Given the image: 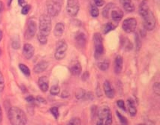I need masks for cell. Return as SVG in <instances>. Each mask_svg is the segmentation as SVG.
I'll list each match as a JSON object with an SVG mask.
<instances>
[{"label": "cell", "mask_w": 160, "mask_h": 125, "mask_svg": "<svg viewBox=\"0 0 160 125\" xmlns=\"http://www.w3.org/2000/svg\"><path fill=\"white\" fill-rule=\"evenodd\" d=\"M8 118L11 125H24L27 123V116L25 113L17 107H12L10 109Z\"/></svg>", "instance_id": "cell-1"}, {"label": "cell", "mask_w": 160, "mask_h": 125, "mask_svg": "<svg viewBox=\"0 0 160 125\" xmlns=\"http://www.w3.org/2000/svg\"><path fill=\"white\" fill-rule=\"evenodd\" d=\"M39 22V33L48 36L52 30V21L50 16L46 14H42L40 17Z\"/></svg>", "instance_id": "cell-2"}, {"label": "cell", "mask_w": 160, "mask_h": 125, "mask_svg": "<svg viewBox=\"0 0 160 125\" xmlns=\"http://www.w3.org/2000/svg\"><path fill=\"white\" fill-rule=\"evenodd\" d=\"M63 3V0H48L47 3L48 15L50 17L57 16L61 11Z\"/></svg>", "instance_id": "cell-3"}, {"label": "cell", "mask_w": 160, "mask_h": 125, "mask_svg": "<svg viewBox=\"0 0 160 125\" xmlns=\"http://www.w3.org/2000/svg\"><path fill=\"white\" fill-rule=\"evenodd\" d=\"M93 43L94 46V58L99 59L104 53V47L103 40L102 35L99 33H95L93 35Z\"/></svg>", "instance_id": "cell-4"}, {"label": "cell", "mask_w": 160, "mask_h": 125, "mask_svg": "<svg viewBox=\"0 0 160 125\" xmlns=\"http://www.w3.org/2000/svg\"><path fill=\"white\" fill-rule=\"evenodd\" d=\"M68 49V45L65 40H61L57 43L54 57L57 60L60 61L64 58Z\"/></svg>", "instance_id": "cell-5"}, {"label": "cell", "mask_w": 160, "mask_h": 125, "mask_svg": "<svg viewBox=\"0 0 160 125\" xmlns=\"http://www.w3.org/2000/svg\"><path fill=\"white\" fill-rule=\"evenodd\" d=\"M80 7L79 0H67L66 11L70 17H76L79 13Z\"/></svg>", "instance_id": "cell-6"}, {"label": "cell", "mask_w": 160, "mask_h": 125, "mask_svg": "<svg viewBox=\"0 0 160 125\" xmlns=\"http://www.w3.org/2000/svg\"><path fill=\"white\" fill-rule=\"evenodd\" d=\"M143 18V26L145 29L148 31H152L156 25V19L152 11H150L149 13Z\"/></svg>", "instance_id": "cell-7"}, {"label": "cell", "mask_w": 160, "mask_h": 125, "mask_svg": "<svg viewBox=\"0 0 160 125\" xmlns=\"http://www.w3.org/2000/svg\"><path fill=\"white\" fill-rule=\"evenodd\" d=\"M137 26V21L135 18H129L123 20L122 24L123 30L127 34L135 31Z\"/></svg>", "instance_id": "cell-8"}, {"label": "cell", "mask_w": 160, "mask_h": 125, "mask_svg": "<svg viewBox=\"0 0 160 125\" xmlns=\"http://www.w3.org/2000/svg\"><path fill=\"white\" fill-rule=\"evenodd\" d=\"M110 114H111V110L109 106L105 105L101 106L99 109L97 113L99 118V120L98 121L97 125H103L104 120H105L106 118Z\"/></svg>", "instance_id": "cell-9"}, {"label": "cell", "mask_w": 160, "mask_h": 125, "mask_svg": "<svg viewBox=\"0 0 160 125\" xmlns=\"http://www.w3.org/2000/svg\"><path fill=\"white\" fill-rule=\"evenodd\" d=\"M37 25L33 20H30L27 24V28L25 34V37L27 40L32 39L37 32Z\"/></svg>", "instance_id": "cell-10"}, {"label": "cell", "mask_w": 160, "mask_h": 125, "mask_svg": "<svg viewBox=\"0 0 160 125\" xmlns=\"http://www.w3.org/2000/svg\"><path fill=\"white\" fill-rule=\"evenodd\" d=\"M70 71L72 75L79 76L82 70L81 65L78 61H72L69 66Z\"/></svg>", "instance_id": "cell-11"}, {"label": "cell", "mask_w": 160, "mask_h": 125, "mask_svg": "<svg viewBox=\"0 0 160 125\" xmlns=\"http://www.w3.org/2000/svg\"><path fill=\"white\" fill-rule=\"evenodd\" d=\"M76 43L77 46L80 48H84L87 45V37L86 34L82 32H77L76 35L75 37Z\"/></svg>", "instance_id": "cell-12"}, {"label": "cell", "mask_w": 160, "mask_h": 125, "mask_svg": "<svg viewBox=\"0 0 160 125\" xmlns=\"http://www.w3.org/2000/svg\"><path fill=\"white\" fill-rule=\"evenodd\" d=\"M103 89L105 94L107 98L112 99L115 97V91L111 83L109 82L106 80L103 83Z\"/></svg>", "instance_id": "cell-13"}, {"label": "cell", "mask_w": 160, "mask_h": 125, "mask_svg": "<svg viewBox=\"0 0 160 125\" xmlns=\"http://www.w3.org/2000/svg\"><path fill=\"white\" fill-rule=\"evenodd\" d=\"M34 54V48L31 44H24L23 50V54L26 59H29L33 57Z\"/></svg>", "instance_id": "cell-14"}, {"label": "cell", "mask_w": 160, "mask_h": 125, "mask_svg": "<svg viewBox=\"0 0 160 125\" xmlns=\"http://www.w3.org/2000/svg\"><path fill=\"white\" fill-rule=\"evenodd\" d=\"M150 10L149 4L148 0H143L142 1L140 2L139 4V15L144 18L145 16L149 13Z\"/></svg>", "instance_id": "cell-15"}, {"label": "cell", "mask_w": 160, "mask_h": 125, "mask_svg": "<svg viewBox=\"0 0 160 125\" xmlns=\"http://www.w3.org/2000/svg\"><path fill=\"white\" fill-rule=\"evenodd\" d=\"M123 68V58L120 55H118L116 57L114 63V71L116 74L121 73Z\"/></svg>", "instance_id": "cell-16"}, {"label": "cell", "mask_w": 160, "mask_h": 125, "mask_svg": "<svg viewBox=\"0 0 160 125\" xmlns=\"http://www.w3.org/2000/svg\"><path fill=\"white\" fill-rule=\"evenodd\" d=\"M38 85L41 91L43 92L47 91L49 89V80L47 76H42L39 78Z\"/></svg>", "instance_id": "cell-17"}, {"label": "cell", "mask_w": 160, "mask_h": 125, "mask_svg": "<svg viewBox=\"0 0 160 125\" xmlns=\"http://www.w3.org/2000/svg\"><path fill=\"white\" fill-rule=\"evenodd\" d=\"M49 66L48 62L46 61H42L36 65L34 68V72L36 74H40L46 70Z\"/></svg>", "instance_id": "cell-18"}, {"label": "cell", "mask_w": 160, "mask_h": 125, "mask_svg": "<svg viewBox=\"0 0 160 125\" xmlns=\"http://www.w3.org/2000/svg\"><path fill=\"white\" fill-rule=\"evenodd\" d=\"M127 106L130 115L132 117H135L137 114V110L135 106V101L131 98L128 99Z\"/></svg>", "instance_id": "cell-19"}, {"label": "cell", "mask_w": 160, "mask_h": 125, "mask_svg": "<svg viewBox=\"0 0 160 125\" xmlns=\"http://www.w3.org/2000/svg\"><path fill=\"white\" fill-rule=\"evenodd\" d=\"M120 2L126 11L130 13L135 11V6L132 3V0H120Z\"/></svg>", "instance_id": "cell-20"}, {"label": "cell", "mask_w": 160, "mask_h": 125, "mask_svg": "<svg viewBox=\"0 0 160 125\" xmlns=\"http://www.w3.org/2000/svg\"><path fill=\"white\" fill-rule=\"evenodd\" d=\"M64 29H65V26L63 23H57L54 27V35L57 38H60L63 35Z\"/></svg>", "instance_id": "cell-21"}, {"label": "cell", "mask_w": 160, "mask_h": 125, "mask_svg": "<svg viewBox=\"0 0 160 125\" xmlns=\"http://www.w3.org/2000/svg\"><path fill=\"white\" fill-rule=\"evenodd\" d=\"M120 42L121 46L126 51H130L133 48V44L127 37H122Z\"/></svg>", "instance_id": "cell-22"}, {"label": "cell", "mask_w": 160, "mask_h": 125, "mask_svg": "<svg viewBox=\"0 0 160 125\" xmlns=\"http://www.w3.org/2000/svg\"><path fill=\"white\" fill-rule=\"evenodd\" d=\"M123 12L120 9H115L111 11V16L112 19L114 21H120L122 19L123 17Z\"/></svg>", "instance_id": "cell-23"}, {"label": "cell", "mask_w": 160, "mask_h": 125, "mask_svg": "<svg viewBox=\"0 0 160 125\" xmlns=\"http://www.w3.org/2000/svg\"><path fill=\"white\" fill-rule=\"evenodd\" d=\"M115 5L113 3L110 2L107 4L103 8V12H102L103 17L106 18H109V14L110 10L115 8Z\"/></svg>", "instance_id": "cell-24"}, {"label": "cell", "mask_w": 160, "mask_h": 125, "mask_svg": "<svg viewBox=\"0 0 160 125\" xmlns=\"http://www.w3.org/2000/svg\"><path fill=\"white\" fill-rule=\"evenodd\" d=\"M98 67L100 70L105 71L108 70L109 67V62L108 59H105L98 64Z\"/></svg>", "instance_id": "cell-25"}, {"label": "cell", "mask_w": 160, "mask_h": 125, "mask_svg": "<svg viewBox=\"0 0 160 125\" xmlns=\"http://www.w3.org/2000/svg\"><path fill=\"white\" fill-rule=\"evenodd\" d=\"M116 28V26L111 22H109L105 24L103 32L104 34H107L109 32L114 30Z\"/></svg>", "instance_id": "cell-26"}, {"label": "cell", "mask_w": 160, "mask_h": 125, "mask_svg": "<svg viewBox=\"0 0 160 125\" xmlns=\"http://www.w3.org/2000/svg\"><path fill=\"white\" fill-rule=\"evenodd\" d=\"M19 68L23 74L26 76H29L31 75L30 70L24 64H20L19 65Z\"/></svg>", "instance_id": "cell-27"}, {"label": "cell", "mask_w": 160, "mask_h": 125, "mask_svg": "<svg viewBox=\"0 0 160 125\" xmlns=\"http://www.w3.org/2000/svg\"><path fill=\"white\" fill-rule=\"evenodd\" d=\"M86 95V91L84 89L80 88L77 90L75 96L77 99H81L84 98Z\"/></svg>", "instance_id": "cell-28"}, {"label": "cell", "mask_w": 160, "mask_h": 125, "mask_svg": "<svg viewBox=\"0 0 160 125\" xmlns=\"http://www.w3.org/2000/svg\"><path fill=\"white\" fill-rule=\"evenodd\" d=\"M90 13L92 17L94 18H97L99 16L100 11L96 6L92 5L91 7Z\"/></svg>", "instance_id": "cell-29"}, {"label": "cell", "mask_w": 160, "mask_h": 125, "mask_svg": "<svg viewBox=\"0 0 160 125\" xmlns=\"http://www.w3.org/2000/svg\"><path fill=\"white\" fill-rule=\"evenodd\" d=\"M60 88L58 85H53L51 88L50 92L53 96H57L60 93Z\"/></svg>", "instance_id": "cell-30"}, {"label": "cell", "mask_w": 160, "mask_h": 125, "mask_svg": "<svg viewBox=\"0 0 160 125\" xmlns=\"http://www.w3.org/2000/svg\"><path fill=\"white\" fill-rule=\"evenodd\" d=\"M116 115H117L118 119L119 120L120 122L121 123V124L124 125H127L128 122V120L127 118L125 117L124 116L122 115L118 111H116Z\"/></svg>", "instance_id": "cell-31"}, {"label": "cell", "mask_w": 160, "mask_h": 125, "mask_svg": "<svg viewBox=\"0 0 160 125\" xmlns=\"http://www.w3.org/2000/svg\"><path fill=\"white\" fill-rule=\"evenodd\" d=\"M38 39L39 42L41 43V45H46L47 43V36L43 35L39 33L38 35Z\"/></svg>", "instance_id": "cell-32"}, {"label": "cell", "mask_w": 160, "mask_h": 125, "mask_svg": "<svg viewBox=\"0 0 160 125\" xmlns=\"http://www.w3.org/2000/svg\"><path fill=\"white\" fill-rule=\"evenodd\" d=\"M12 46L14 49H18L20 47V42L18 38H14L12 42Z\"/></svg>", "instance_id": "cell-33"}, {"label": "cell", "mask_w": 160, "mask_h": 125, "mask_svg": "<svg viewBox=\"0 0 160 125\" xmlns=\"http://www.w3.org/2000/svg\"><path fill=\"white\" fill-rule=\"evenodd\" d=\"M135 42H136V50L139 51L141 49L142 43L139 36L137 34H135Z\"/></svg>", "instance_id": "cell-34"}, {"label": "cell", "mask_w": 160, "mask_h": 125, "mask_svg": "<svg viewBox=\"0 0 160 125\" xmlns=\"http://www.w3.org/2000/svg\"><path fill=\"white\" fill-rule=\"evenodd\" d=\"M50 111L54 119L57 120L58 118L59 117L58 108L57 107H53L50 108Z\"/></svg>", "instance_id": "cell-35"}, {"label": "cell", "mask_w": 160, "mask_h": 125, "mask_svg": "<svg viewBox=\"0 0 160 125\" xmlns=\"http://www.w3.org/2000/svg\"><path fill=\"white\" fill-rule=\"evenodd\" d=\"M153 90L155 94L158 95H160V84L159 82H155L153 85Z\"/></svg>", "instance_id": "cell-36"}, {"label": "cell", "mask_w": 160, "mask_h": 125, "mask_svg": "<svg viewBox=\"0 0 160 125\" xmlns=\"http://www.w3.org/2000/svg\"><path fill=\"white\" fill-rule=\"evenodd\" d=\"M116 104H117L118 107L121 109L123 111H125V112L126 111V105H125V102L123 100H121V99L117 100Z\"/></svg>", "instance_id": "cell-37"}, {"label": "cell", "mask_w": 160, "mask_h": 125, "mask_svg": "<svg viewBox=\"0 0 160 125\" xmlns=\"http://www.w3.org/2000/svg\"><path fill=\"white\" fill-rule=\"evenodd\" d=\"M5 87V81L2 74L0 72V92L3 91Z\"/></svg>", "instance_id": "cell-38"}, {"label": "cell", "mask_w": 160, "mask_h": 125, "mask_svg": "<svg viewBox=\"0 0 160 125\" xmlns=\"http://www.w3.org/2000/svg\"><path fill=\"white\" fill-rule=\"evenodd\" d=\"M81 124L80 120L79 118H74L70 120L68 125H77Z\"/></svg>", "instance_id": "cell-39"}, {"label": "cell", "mask_w": 160, "mask_h": 125, "mask_svg": "<svg viewBox=\"0 0 160 125\" xmlns=\"http://www.w3.org/2000/svg\"><path fill=\"white\" fill-rule=\"evenodd\" d=\"M30 10V6L26 5L24 6L22 8L21 13H22L23 15H27V14L28 13Z\"/></svg>", "instance_id": "cell-40"}, {"label": "cell", "mask_w": 160, "mask_h": 125, "mask_svg": "<svg viewBox=\"0 0 160 125\" xmlns=\"http://www.w3.org/2000/svg\"><path fill=\"white\" fill-rule=\"evenodd\" d=\"M112 124V113L108 116L106 120H105L104 125H110Z\"/></svg>", "instance_id": "cell-41"}, {"label": "cell", "mask_w": 160, "mask_h": 125, "mask_svg": "<svg viewBox=\"0 0 160 125\" xmlns=\"http://www.w3.org/2000/svg\"><path fill=\"white\" fill-rule=\"evenodd\" d=\"M95 5L97 7H102L104 5L105 2L104 0H93Z\"/></svg>", "instance_id": "cell-42"}, {"label": "cell", "mask_w": 160, "mask_h": 125, "mask_svg": "<svg viewBox=\"0 0 160 125\" xmlns=\"http://www.w3.org/2000/svg\"><path fill=\"white\" fill-rule=\"evenodd\" d=\"M89 77H90V74L89 72L86 71L82 76V80L83 82L87 81L89 79Z\"/></svg>", "instance_id": "cell-43"}, {"label": "cell", "mask_w": 160, "mask_h": 125, "mask_svg": "<svg viewBox=\"0 0 160 125\" xmlns=\"http://www.w3.org/2000/svg\"><path fill=\"white\" fill-rule=\"evenodd\" d=\"M4 10V5L3 2L0 1V23H1L2 18V13Z\"/></svg>", "instance_id": "cell-44"}, {"label": "cell", "mask_w": 160, "mask_h": 125, "mask_svg": "<svg viewBox=\"0 0 160 125\" xmlns=\"http://www.w3.org/2000/svg\"><path fill=\"white\" fill-rule=\"evenodd\" d=\"M69 93L66 91H64L62 92V95H61V97H62V98H68V97H69Z\"/></svg>", "instance_id": "cell-45"}, {"label": "cell", "mask_w": 160, "mask_h": 125, "mask_svg": "<svg viewBox=\"0 0 160 125\" xmlns=\"http://www.w3.org/2000/svg\"><path fill=\"white\" fill-rule=\"evenodd\" d=\"M37 101H39V102L43 104H46V100H45L42 97L39 96L37 98Z\"/></svg>", "instance_id": "cell-46"}, {"label": "cell", "mask_w": 160, "mask_h": 125, "mask_svg": "<svg viewBox=\"0 0 160 125\" xmlns=\"http://www.w3.org/2000/svg\"><path fill=\"white\" fill-rule=\"evenodd\" d=\"M96 106H93L91 108V114H92V117L93 118H94L95 117V115L96 114Z\"/></svg>", "instance_id": "cell-47"}, {"label": "cell", "mask_w": 160, "mask_h": 125, "mask_svg": "<svg viewBox=\"0 0 160 125\" xmlns=\"http://www.w3.org/2000/svg\"><path fill=\"white\" fill-rule=\"evenodd\" d=\"M26 100L27 102L28 103H33L35 99L34 97L32 96H30L27 97L26 98Z\"/></svg>", "instance_id": "cell-48"}, {"label": "cell", "mask_w": 160, "mask_h": 125, "mask_svg": "<svg viewBox=\"0 0 160 125\" xmlns=\"http://www.w3.org/2000/svg\"><path fill=\"white\" fill-rule=\"evenodd\" d=\"M25 2L24 0H18V4L21 6H24L26 5H25Z\"/></svg>", "instance_id": "cell-49"}, {"label": "cell", "mask_w": 160, "mask_h": 125, "mask_svg": "<svg viewBox=\"0 0 160 125\" xmlns=\"http://www.w3.org/2000/svg\"><path fill=\"white\" fill-rule=\"evenodd\" d=\"M2 120V111L1 107L0 106V123H1Z\"/></svg>", "instance_id": "cell-50"}, {"label": "cell", "mask_w": 160, "mask_h": 125, "mask_svg": "<svg viewBox=\"0 0 160 125\" xmlns=\"http://www.w3.org/2000/svg\"><path fill=\"white\" fill-rule=\"evenodd\" d=\"M2 36H3V34H2V31L1 30H0V42L2 40Z\"/></svg>", "instance_id": "cell-51"}, {"label": "cell", "mask_w": 160, "mask_h": 125, "mask_svg": "<svg viewBox=\"0 0 160 125\" xmlns=\"http://www.w3.org/2000/svg\"><path fill=\"white\" fill-rule=\"evenodd\" d=\"M13 0H8V5L10 6L11 5V3L12 2Z\"/></svg>", "instance_id": "cell-52"}, {"label": "cell", "mask_w": 160, "mask_h": 125, "mask_svg": "<svg viewBox=\"0 0 160 125\" xmlns=\"http://www.w3.org/2000/svg\"><path fill=\"white\" fill-rule=\"evenodd\" d=\"M2 53V51L1 49H0V55H1V54Z\"/></svg>", "instance_id": "cell-53"}]
</instances>
